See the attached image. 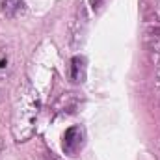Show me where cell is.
<instances>
[{"mask_svg":"<svg viewBox=\"0 0 160 160\" xmlns=\"http://www.w3.org/2000/svg\"><path fill=\"white\" fill-rule=\"evenodd\" d=\"M39 114V95L30 80L19 84L13 99L11 132L17 142H26L36 130V121Z\"/></svg>","mask_w":160,"mask_h":160,"instance_id":"1","label":"cell"},{"mask_svg":"<svg viewBox=\"0 0 160 160\" xmlns=\"http://www.w3.org/2000/svg\"><path fill=\"white\" fill-rule=\"evenodd\" d=\"M86 30H88V11H86V6L84 2L78 0L77 2V9H75V17L71 21V26H69V38H71V45L73 47H78L84 36H86Z\"/></svg>","mask_w":160,"mask_h":160,"instance_id":"2","label":"cell"},{"mask_svg":"<svg viewBox=\"0 0 160 160\" xmlns=\"http://www.w3.org/2000/svg\"><path fill=\"white\" fill-rule=\"evenodd\" d=\"M84 143H86V130L75 125V127H69L63 134V142H62V149L65 155L69 157H77L80 151L84 149Z\"/></svg>","mask_w":160,"mask_h":160,"instance_id":"3","label":"cell"},{"mask_svg":"<svg viewBox=\"0 0 160 160\" xmlns=\"http://www.w3.org/2000/svg\"><path fill=\"white\" fill-rule=\"evenodd\" d=\"M0 8L8 19H15L26 11L24 0H0Z\"/></svg>","mask_w":160,"mask_h":160,"instance_id":"4","label":"cell"},{"mask_svg":"<svg viewBox=\"0 0 160 160\" xmlns=\"http://www.w3.org/2000/svg\"><path fill=\"white\" fill-rule=\"evenodd\" d=\"M71 80L75 84L86 82V58L84 56H75L71 60Z\"/></svg>","mask_w":160,"mask_h":160,"instance_id":"5","label":"cell"},{"mask_svg":"<svg viewBox=\"0 0 160 160\" xmlns=\"http://www.w3.org/2000/svg\"><path fill=\"white\" fill-rule=\"evenodd\" d=\"M91 2V6H93V9H99L101 6H102V0H89Z\"/></svg>","mask_w":160,"mask_h":160,"instance_id":"6","label":"cell"}]
</instances>
